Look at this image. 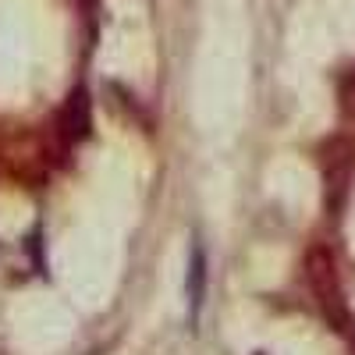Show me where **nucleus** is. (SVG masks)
I'll return each mask as SVG.
<instances>
[{
    "mask_svg": "<svg viewBox=\"0 0 355 355\" xmlns=\"http://www.w3.org/2000/svg\"><path fill=\"white\" fill-rule=\"evenodd\" d=\"M202 295H206V252L202 245H192V259H189V320H199L202 309Z\"/></svg>",
    "mask_w": 355,
    "mask_h": 355,
    "instance_id": "1",
    "label": "nucleus"
},
{
    "mask_svg": "<svg viewBox=\"0 0 355 355\" xmlns=\"http://www.w3.org/2000/svg\"><path fill=\"white\" fill-rule=\"evenodd\" d=\"M64 135L68 139H82L89 132V103H85V93H75L68 110H64Z\"/></svg>",
    "mask_w": 355,
    "mask_h": 355,
    "instance_id": "2",
    "label": "nucleus"
},
{
    "mask_svg": "<svg viewBox=\"0 0 355 355\" xmlns=\"http://www.w3.org/2000/svg\"><path fill=\"white\" fill-rule=\"evenodd\" d=\"M341 110L355 121V68L341 78Z\"/></svg>",
    "mask_w": 355,
    "mask_h": 355,
    "instance_id": "3",
    "label": "nucleus"
}]
</instances>
